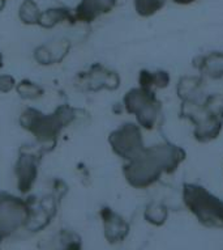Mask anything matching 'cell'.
<instances>
[{
  "label": "cell",
  "instance_id": "obj_1",
  "mask_svg": "<svg viewBox=\"0 0 223 250\" xmlns=\"http://www.w3.org/2000/svg\"><path fill=\"white\" fill-rule=\"evenodd\" d=\"M186 159V152L172 144L155 146L142 149L136 157L130 159L126 167V177L136 188H146L158 180L163 172L171 173Z\"/></svg>",
  "mask_w": 223,
  "mask_h": 250
},
{
  "label": "cell",
  "instance_id": "obj_2",
  "mask_svg": "<svg viewBox=\"0 0 223 250\" xmlns=\"http://www.w3.org/2000/svg\"><path fill=\"white\" fill-rule=\"evenodd\" d=\"M183 198L186 206L204 226L223 227V202L205 188L186 184Z\"/></svg>",
  "mask_w": 223,
  "mask_h": 250
},
{
  "label": "cell",
  "instance_id": "obj_3",
  "mask_svg": "<svg viewBox=\"0 0 223 250\" xmlns=\"http://www.w3.org/2000/svg\"><path fill=\"white\" fill-rule=\"evenodd\" d=\"M124 101L127 110L137 115L140 125L146 128L154 126L155 119L158 117L159 103L150 89L141 86L140 89L130 90Z\"/></svg>",
  "mask_w": 223,
  "mask_h": 250
},
{
  "label": "cell",
  "instance_id": "obj_4",
  "mask_svg": "<svg viewBox=\"0 0 223 250\" xmlns=\"http://www.w3.org/2000/svg\"><path fill=\"white\" fill-rule=\"evenodd\" d=\"M111 144L118 155L124 159H133L144 149L142 138L137 126L124 125L111 135Z\"/></svg>",
  "mask_w": 223,
  "mask_h": 250
},
{
  "label": "cell",
  "instance_id": "obj_5",
  "mask_svg": "<svg viewBox=\"0 0 223 250\" xmlns=\"http://www.w3.org/2000/svg\"><path fill=\"white\" fill-rule=\"evenodd\" d=\"M115 3L116 0H82L77 15L82 20H93L98 15L111 11Z\"/></svg>",
  "mask_w": 223,
  "mask_h": 250
},
{
  "label": "cell",
  "instance_id": "obj_6",
  "mask_svg": "<svg viewBox=\"0 0 223 250\" xmlns=\"http://www.w3.org/2000/svg\"><path fill=\"white\" fill-rule=\"evenodd\" d=\"M168 82H170V76L167 72L150 74V72L142 71L141 75H140V85L142 88H148V89H150L151 85L165 88V86L168 85Z\"/></svg>",
  "mask_w": 223,
  "mask_h": 250
},
{
  "label": "cell",
  "instance_id": "obj_7",
  "mask_svg": "<svg viewBox=\"0 0 223 250\" xmlns=\"http://www.w3.org/2000/svg\"><path fill=\"white\" fill-rule=\"evenodd\" d=\"M203 70L213 78L223 76V54H210L203 61Z\"/></svg>",
  "mask_w": 223,
  "mask_h": 250
},
{
  "label": "cell",
  "instance_id": "obj_8",
  "mask_svg": "<svg viewBox=\"0 0 223 250\" xmlns=\"http://www.w3.org/2000/svg\"><path fill=\"white\" fill-rule=\"evenodd\" d=\"M145 217L148 219V222L153 223L155 226H161L166 222L167 208L163 205H151L146 209Z\"/></svg>",
  "mask_w": 223,
  "mask_h": 250
},
{
  "label": "cell",
  "instance_id": "obj_9",
  "mask_svg": "<svg viewBox=\"0 0 223 250\" xmlns=\"http://www.w3.org/2000/svg\"><path fill=\"white\" fill-rule=\"evenodd\" d=\"M137 12L142 16H150L163 5V0H136L134 1Z\"/></svg>",
  "mask_w": 223,
  "mask_h": 250
},
{
  "label": "cell",
  "instance_id": "obj_10",
  "mask_svg": "<svg viewBox=\"0 0 223 250\" xmlns=\"http://www.w3.org/2000/svg\"><path fill=\"white\" fill-rule=\"evenodd\" d=\"M41 15L39 9L37 8V5L30 0H26L20 7V17L25 22H37L41 19Z\"/></svg>",
  "mask_w": 223,
  "mask_h": 250
},
{
  "label": "cell",
  "instance_id": "obj_11",
  "mask_svg": "<svg viewBox=\"0 0 223 250\" xmlns=\"http://www.w3.org/2000/svg\"><path fill=\"white\" fill-rule=\"evenodd\" d=\"M175 3H179V4H188L191 1H195V0H174Z\"/></svg>",
  "mask_w": 223,
  "mask_h": 250
}]
</instances>
